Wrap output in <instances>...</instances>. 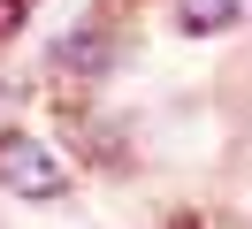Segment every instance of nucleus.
<instances>
[{"label":"nucleus","instance_id":"obj_1","mask_svg":"<svg viewBox=\"0 0 252 229\" xmlns=\"http://www.w3.org/2000/svg\"><path fill=\"white\" fill-rule=\"evenodd\" d=\"M0 176L16 183L23 198H54V191H62V176H69V168L54 161V153L38 145V137H0Z\"/></svg>","mask_w":252,"mask_h":229},{"label":"nucleus","instance_id":"obj_2","mask_svg":"<svg viewBox=\"0 0 252 229\" xmlns=\"http://www.w3.org/2000/svg\"><path fill=\"white\" fill-rule=\"evenodd\" d=\"M62 69L99 76V69H107V38H99V31H84V38H62Z\"/></svg>","mask_w":252,"mask_h":229},{"label":"nucleus","instance_id":"obj_3","mask_svg":"<svg viewBox=\"0 0 252 229\" xmlns=\"http://www.w3.org/2000/svg\"><path fill=\"white\" fill-rule=\"evenodd\" d=\"M229 23V0H184V31H221Z\"/></svg>","mask_w":252,"mask_h":229}]
</instances>
